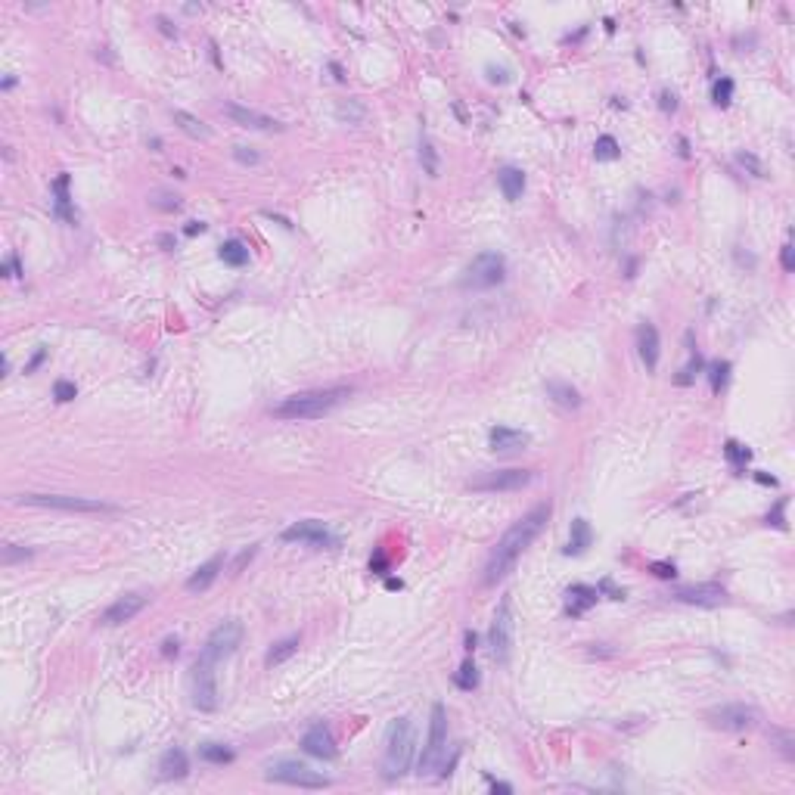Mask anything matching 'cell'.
Listing matches in <instances>:
<instances>
[{
    "label": "cell",
    "instance_id": "obj_26",
    "mask_svg": "<svg viewBox=\"0 0 795 795\" xmlns=\"http://www.w3.org/2000/svg\"><path fill=\"white\" fill-rule=\"evenodd\" d=\"M174 125L181 127L184 134H190L193 140H211V127L202 122V118H196L193 112H184V109H174Z\"/></svg>",
    "mask_w": 795,
    "mask_h": 795
},
{
    "label": "cell",
    "instance_id": "obj_42",
    "mask_svg": "<svg viewBox=\"0 0 795 795\" xmlns=\"http://www.w3.org/2000/svg\"><path fill=\"white\" fill-rule=\"evenodd\" d=\"M34 550H28V547H19V544H6L4 547V562L6 566H13L16 559H28Z\"/></svg>",
    "mask_w": 795,
    "mask_h": 795
},
{
    "label": "cell",
    "instance_id": "obj_47",
    "mask_svg": "<svg viewBox=\"0 0 795 795\" xmlns=\"http://www.w3.org/2000/svg\"><path fill=\"white\" fill-rule=\"evenodd\" d=\"M780 264H783V270H786V273H792V270H795V255H792V243H783V249H780Z\"/></svg>",
    "mask_w": 795,
    "mask_h": 795
},
{
    "label": "cell",
    "instance_id": "obj_25",
    "mask_svg": "<svg viewBox=\"0 0 795 795\" xmlns=\"http://www.w3.org/2000/svg\"><path fill=\"white\" fill-rule=\"evenodd\" d=\"M547 395L557 401L559 407H566V410H578L581 407V391L575 386H569V382L550 379V382H547Z\"/></svg>",
    "mask_w": 795,
    "mask_h": 795
},
{
    "label": "cell",
    "instance_id": "obj_27",
    "mask_svg": "<svg viewBox=\"0 0 795 795\" xmlns=\"http://www.w3.org/2000/svg\"><path fill=\"white\" fill-rule=\"evenodd\" d=\"M53 193H56V215L68 221V224H75V211H72V196H68V174H59L53 181Z\"/></svg>",
    "mask_w": 795,
    "mask_h": 795
},
{
    "label": "cell",
    "instance_id": "obj_40",
    "mask_svg": "<svg viewBox=\"0 0 795 795\" xmlns=\"http://www.w3.org/2000/svg\"><path fill=\"white\" fill-rule=\"evenodd\" d=\"M737 162H739V165L746 168V171H752V174H755V177H767V174H764V165H762V159H758L755 152H739V156H737Z\"/></svg>",
    "mask_w": 795,
    "mask_h": 795
},
{
    "label": "cell",
    "instance_id": "obj_33",
    "mask_svg": "<svg viewBox=\"0 0 795 795\" xmlns=\"http://www.w3.org/2000/svg\"><path fill=\"white\" fill-rule=\"evenodd\" d=\"M454 683H457L460 690H475V687H478V671H475L473 659H466L463 665H460V671H457Z\"/></svg>",
    "mask_w": 795,
    "mask_h": 795
},
{
    "label": "cell",
    "instance_id": "obj_49",
    "mask_svg": "<svg viewBox=\"0 0 795 795\" xmlns=\"http://www.w3.org/2000/svg\"><path fill=\"white\" fill-rule=\"evenodd\" d=\"M181 653V640L177 637H165L162 640V656H165V659H171V656H177Z\"/></svg>",
    "mask_w": 795,
    "mask_h": 795
},
{
    "label": "cell",
    "instance_id": "obj_28",
    "mask_svg": "<svg viewBox=\"0 0 795 795\" xmlns=\"http://www.w3.org/2000/svg\"><path fill=\"white\" fill-rule=\"evenodd\" d=\"M298 643H302V640H298L295 634H293V637H283L280 643H273V646L268 649V656H264L268 668H273V665H283V662L293 659V656L298 653Z\"/></svg>",
    "mask_w": 795,
    "mask_h": 795
},
{
    "label": "cell",
    "instance_id": "obj_14",
    "mask_svg": "<svg viewBox=\"0 0 795 795\" xmlns=\"http://www.w3.org/2000/svg\"><path fill=\"white\" fill-rule=\"evenodd\" d=\"M671 600L690 603V606H724L727 603V591L717 581H702V584H683L671 591Z\"/></svg>",
    "mask_w": 795,
    "mask_h": 795
},
{
    "label": "cell",
    "instance_id": "obj_13",
    "mask_svg": "<svg viewBox=\"0 0 795 795\" xmlns=\"http://www.w3.org/2000/svg\"><path fill=\"white\" fill-rule=\"evenodd\" d=\"M286 544H311V547H339V537L330 532L327 525L320 522V519H305V522H295V525H289L283 535Z\"/></svg>",
    "mask_w": 795,
    "mask_h": 795
},
{
    "label": "cell",
    "instance_id": "obj_38",
    "mask_svg": "<svg viewBox=\"0 0 795 795\" xmlns=\"http://www.w3.org/2000/svg\"><path fill=\"white\" fill-rule=\"evenodd\" d=\"M727 373H730V364L727 361H717L708 367V379H712V391H721L724 382H727Z\"/></svg>",
    "mask_w": 795,
    "mask_h": 795
},
{
    "label": "cell",
    "instance_id": "obj_19",
    "mask_svg": "<svg viewBox=\"0 0 795 795\" xmlns=\"http://www.w3.org/2000/svg\"><path fill=\"white\" fill-rule=\"evenodd\" d=\"M659 352H662L659 330H656L653 323H640L637 327V354H640V361L646 364V370H656V367H659Z\"/></svg>",
    "mask_w": 795,
    "mask_h": 795
},
{
    "label": "cell",
    "instance_id": "obj_52",
    "mask_svg": "<svg viewBox=\"0 0 795 795\" xmlns=\"http://www.w3.org/2000/svg\"><path fill=\"white\" fill-rule=\"evenodd\" d=\"M4 273H6V277H19V273H22L19 270V258H16V255H10V258L4 261Z\"/></svg>",
    "mask_w": 795,
    "mask_h": 795
},
{
    "label": "cell",
    "instance_id": "obj_61",
    "mask_svg": "<svg viewBox=\"0 0 795 795\" xmlns=\"http://www.w3.org/2000/svg\"><path fill=\"white\" fill-rule=\"evenodd\" d=\"M755 478H758L762 485H776V478H774V475H764V473H758Z\"/></svg>",
    "mask_w": 795,
    "mask_h": 795
},
{
    "label": "cell",
    "instance_id": "obj_37",
    "mask_svg": "<svg viewBox=\"0 0 795 795\" xmlns=\"http://www.w3.org/2000/svg\"><path fill=\"white\" fill-rule=\"evenodd\" d=\"M724 454H727V460L737 469H742L752 460V451L749 448H742V444H737V441H727V448H724Z\"/></svg>",
    "mask_w": 795,
    "mask_h": 795
},
{
    "label": "cell",
    "instance_id": "obj_5",
    "mask_svg": "<svg viewBox=\"0 0 795 795\" xmlns=\"http://www.w3.org/2000/svg\"><path fill=\"white\" fill-rule=\"evenodd\" d=\"M444 752H448V712H444L441 702H435L429 715V737H426V746L420 755V776L432 774L441 764Z\"/></svg>",
    "mask_w": 795,
    "mask_h": 795
},
{
    "label": "cell",
    "instance_id": "obj_39",
    "mask_svg": "<svg viewBox=\"0 0 795 795\" xmlns=\"http://www.w3.org/2000/svg\"><path fill=\"white\" fill-rule=\"evenodd\" d=\"M75 395H78L75 382H68V379H56V382H53V398L59 401V404H65V401H75Z\"/></svg>",
    "mask_w": 795,
    "mask_h": 795
},
{
    "label": "cell",
    "instance_id": "obj_59",
    "mask_svg": "<svg viewBox=\"0 0 795 795\" xmlns=\"http://www.w3.org/2000/svg\"><path fill=\"white\" fill-rule=\"evenodd\" d=\"M491 789H494V792H503V795H510V792H512V786H510V783H497V780H494V783H491Z\"/></svg>",
    "mask_w": 795,
    "mask_h": 795
},
{
    "label": "cell",
    "instance_id": "obj_57",
    "mask_svg": "<svg viewBox=\"0 0 795 795\" xmlns=\"http://www.w3.org/2000/svg\"><path fill=\"white\" fill-rule=\"evenodd\" d=\"M156 22H159V28H162V31H165V34H168V38H174V34H177V28H171V22L165 19V16H159V19H156Z\"/></svg>",
    "mask_w": 795,
    "mask_h": 795
},
{
    "label": "cell",
    "instance_id": "obj_41",
    "mask_svg": "<svg viewBox=\"0 0 795 795\" xmlns=\"http://www.w3.org/2000/svg\"><path fill=\"white\" fill-rule=\"evenodd\" d=\"M699 370H702V357L696 354L693 361H690V364H687V367H683V370H680V376H678V379H674V382H678V386H690V382H693V376H696Z\"/></svg>",
    "mask_w": 795,
    "mask_h": 795
},
{
    "label": "cell",
    "instance_id": "obj_9",
    "mask_svg": "<svg viewBox=\"0 0 795 795\" xmlns=\"http://www.w3.org/2000/svg\"><path fill=\"white\" fill-rule=\"evenodd\" d=\"M268 780L273 783H286V786H298V789H327L330 780L317 771H311L307 764L295 762V758H280V762L268 764Z\"/></svg>",
    "mask_w": 795,
    "mask_h": 795
},
{
    "label": "cell",
    "instance_id": "obj_4",
    "mask_svg": "<svg viewBox=\"0 0 795 795\" xmlns=\"http://www.w3.org/2000/svg\"><path fill=\"white\" fill-rule=\"evenodd\" d=\"M503 277H507V258H503L500 252H482L469 261L460 286L463 289H491V286L503 283Z\"/></svg>",
    "mask_w": 795,
    "mask_h": 795
},
{
    "label": "cell",
    "instance_id": "obj_8",
    "mask_svg": "<svg viewBox=\"0 0 795 795\" xmlns=\"http://www.w3.org/2000/svg\"><path fill=\"white\" fill-rule=\"evenodd\" d=\"M535 473L532 469H488L469 478V491L478 494H507V491H522L532 485Z\"/></svg>",
    "mask_w": 795,
    "mask_h": 795
},
{
    "label": "cell",
    "instance_id": "obj_56",
    "mask_svg": "<svg viewBox=\"0 0 795 795\" xmlns=\"http://www.w3.org/2000/svg\"><path fill=\"white\" fill-rule=\"evenodd\" d=\"M370 572H386V557H382V553H376V557L370 559Z\"/></svg>",
    "mask_w": 795,
    "mask_h": 795
},
{
    "label": "cell",
    "instance_id": "obj_20",
    "mask_svg": "<svg viewBox=\"0 0 795 795\" xmlns=\"http://www.w3.org/2000/svg\"><path fill=\"white\" fill-rule=\"evenodd\" d=\"M221 572H224V553H215V557H211V559H205L202 566L196 569L190 578H186V591H190V594H202V591H209V587L218 581Z\"/></svg>",
    "mask_w": 795,
    "mask_h": 795
},
{
    "label": "cell",
    "instance_id": "obj_1",
    "mask_svg": "<svg viewBox=\"0 0 795 795\" xmlns=\"http://www.w3.org/2000/svg\"><path fill=\"white\" fill-rule=\"evenodd\" d=\"M550 512H553V507L544 500V503H537V507H532L522 519H516V522L503 532L497 547L491 550L488 562H485V575H482L485 587H494L497 581H503L512 569H516L519 557H522L528 547L537 541V535H541L547 528V522H550Z\"/></svg>",
    "mask_w": 795,
    "mask_h": 795
},
{
    "label": "cell",
    "instance_id": "obj_58",
    "mask_svg": "<svg viewBox=\"0 0 795 795\" xmlns=\"http://www.w3.org/2000/svg\"><path fill=\"white\" fill-rule=\"evenodd\" d=\"M463 643H466V649H469V653H473V649H475V643H478L475 631H466V634H463Z\"/></svg>",
    "mask_w": 795,
    "mask_h": 795
},
{
    "label": "cell",
    "instance_id": "obj_2",
    "mask_svg": "<svg viewBox=\"0 0 795 795\" xmlns=\"http://www.w3.org/2000/svg\"><path fill=\"white\" fill-rule=\"evenodd\" d=\"M352 386H327V389H307V391H295V395H286L283 401L270 407V416L286 423H298V420H317V416L332 414L336 407H342L348 398H352Z\"/></svg>",
    "mask_w": 795,
    "mask_h": 795
},
{
    "label": "cell",
    "instance_id": "obj_60",
    "mask_svg": "<svg viewBox=\"0 0 795 795\" xmlns=\"http://www.w3.org/2000/svg\"><path fill=\"white\" fill-rule=\"evenodd\" d=\"M159 246H165V249H171V246H174V236L162 233V236H159Z\"/></svg>",
    "mask_w": 795,
    "mask_h": 795
},
{
    "label": "cell",
    "instance_id": "obj_31",
    "mask_svg": "<svg viewBox=\"0 0 795 795\" xmlns=\"http://www.w3.org/2000/svg\"><path fill=\"white\" fill-rule=\"evenodd\" d=\"M336 118L342 125H361L367 118V109H364V102H357V100H342L336 106Z\"/></svg>",
    "mask_w": 795,
    "mask_h": 795
},
{
    "label": "cell",
    "instance_id": "obj_11",
    "mask_svg": "<svg viewBox=\"0 0 795 795\" xmlns=\"http://www.w3.org/2000/svg\"><path fill=\"white\" fill-rule=\"evenodd\" d=\"M705 721L717 730H749L762 721V712H758L755 705H746V702H727V705L708 708Z\"/></svg>",
    "mask_w": 795,
    "mask_h": 795
},
{
    "label": "cell",
    "instance_id": "obj_54",
    "mask_svg": "<svg viewBox=\"0 0 795 795\" xmlns=\"http://www.w3.org/2000/svg\"><path fill=\"white\" fill-rule=\"evenodd\" d=\"M44 357H47V348H41V352H38V354H34V357H31V364H28V367H25V373H31V370H38V367H41V364H44Z\"/></svg>",
    "mask_w": 795,
    "mask_h": 795
},
{
    "label": "cell",
    "instance_id": "obj_36",
    "mask_svg": "<svg viewBox=\"0 0 795 795\" xmlns=\"http://www.w3.org/2000/svg\"><path fill=\"white\" fill-rule=\"evenodd\" d=\"M152 209H159V211H177L181 209V196H174V193H165V190H159V193H152Z\"/></svg>",
    "mask_w": 795,
    "mask_h": 795
},
{
    "label": "cell",
    "instance_id": "obj_15",
    "mask_svg": "<svg viewBox=\"0 0 795 795\" xmlns=\"http://www.w3.org/2000/svg\"><path fill=\"white\" fill-rule=\"evenodd\" d=\"M147 603H149L147 594H125V596H118L112 606H106V612L100 615V621H102V625H109V628L127 625V621H134L137 615L147 609Z\"/></svg>",
    "mask_w": 795,
    "mask_h": 795
},
{
    "label": "cell",
    "instance_id": "obj_6",
    "mask_svg": "<svg viewBox=\"0 0 795 795\" xmlns=\"http://www.w3.org/2000/svg\"><path fill=\"white\" fill-rule=\"evenodd\" d=\"M16 503L47 507V510H65V512H118L115 503L93 500V497H72V494H19Z\"/></svg>",
    "mask_w": 795,
    "mask_h": 795
},
{
    "label": "cell",
    "instance_id": "obj_16",
    "mask_svg": "<svg viewBox=\"0 0 795 795\" xmlns=\"http://www.w3.org/2000/svg\"><path fill=\"white\" fill-rule=\"evenodd\" d=\"M224 115H227L233 125H239V127H249V131H283V122H277V118L258 112V109L239 106V102H227V106H224Z\"/></svg>",
    "mask_w": 795,
    "mask_h": 795
},
{
    "label": "cell",
    "instance_id": "obj_44",
    "mask_svg": "<svg viewBox=\"0 0 795 795\" xmlns=\"http://www.w3.org/2000/svg\"><path fill=\"white\" fill-rule=\"evenodd\" d=\"M783 512H786V497H783L780 503H776V507H774L771 512H767V516H764V522H767V525H776V528H786V516H783Z\"/></svg>",
    "mask_w": 795,
    "mask_h": 795
},
{
    "label": "cell",
    "instance_id": "obj_18",
    "mask_svg": "<svg viewBox=\"0 0 795 795\" xmlns=\"http://www.w3.org/2000/svg\"><path fill=\"white\" fill-rule=\"evenodd\" d=\"M302 749L307 752V755L320 758V762H330V758H336V739H332L330 727H323V724H314L311 730L302 737Z\"/></svg>",
    "mask_w": 795,
    "mask_h": 795
},
{
    "label": "cell",
    "instance_id": "obj_21",
    "mask_svg": "<svg viewBox=\"0 0 795 795\" xmlns=\"http://www.w3.org/2000/svg\"><path fill=\"white\" fill-rule=\"evenodd\" d=\"M186 771H190V758H186L184 749L174 746L159 758V776L162 780H184Z\"/></svg>",
    "mask_w": 795,
    "mask_h": 795
},
{
    "label": "cell",
    "instance_id": "obj_12",
    "mask_svg": "<svg viewBox=\"0 0 795 795\" xmlns=\"http://www.w3.org/2000/svg\"><path fill=\"white\" fill-rule=\"evenodd\" d=\"M218 665L205 662V659H196L193 665V705L199 712H215L218 708Z\"/></svg>",
    "mask_w": 795,
    "mask_h": 795
},
{
    "label": "cell",
    "instance_id": "obj_7",
    "mask_svg": "<svg viewBox=\"0 0 795 795\" xmlns=\"http://www.w3.org/2000/svg\"><path fill=\"white\" fill-rule=\"evenodd\" d=\"M243 621L239 618H227V621H221V625L211 631L209 637H205V646H202V653H199V659H205V662H211V665H221L224 659H230V656L236 653V646L243 643Z\"/></svg>",
    "mask_w": 795,
    "mask_h": 795
},
{
    "label": "cell",
    "instance_id": "obj_24",
    "mask_svg": "<svg viewBox=\"0 0 795 795\" xmlns=\"http://www.w3.org/2000/svg\"><path fill=\"white\" fill-rule=\"evenodd\" d=\"M594 541V532H591V522L587 519H572V532H569V544H566V557H581V553L591 547Z\"/></svg>",
    "mask_w": 795,
    "mask_h": 795
},
{
    "label": "cell",
    "instance_id": "obj_17",
    "mask_svg": "<svg viewBox=\"0 0 795 795\" xmlns=\"http://www.w3.org/2000/svg\"><path fill=\"white\" fill-rule=\"evenodd\" d=\"M488 444L494 454H512V451H525L532 444V435L522 429H510V426H494L488 432Z\"/></svg>",
    "mask_w": 795,
    "mask_h": 795
},
{
    "label": "cell",
    "instance_id": "obj_55",
    "mask_svg": "<svg viewBox=\"0 0 795 795\" xmlns=\"http://www.w3.org/2000/svg\"><path fill=\"white\" fill-rule=\"evenodd\" d=\"M184 233H186V236H196V233H205V224H202V221H190V224H186V227H184Z\"/></svg>",
    "mask_w": 795,
    "mask_h": 795
},
{
    "label": "cell",
    "instance_id": "obj_10",
    "mask_svg": "<svg viewBox=\"0 0 795 795\" xmlns=\"http://www.w3.org/2000/svg\"><path fill=\"white\" fill-rule=\"evenodd\" d=\"M512 628H516V621H512V600L510 596H503V600L497 603V609H494V618H491V653H494V662L507 665L510 662V653H512Z\"/></svg>",
    "mask_w": 795,
    "mask_h": 795
},
{
    "label": "cell",
    "instance_id": "obj_34",
    "mask_svg": "<svg viewBox=\"0 0 795 795\" xmlns=\"http://www.w3.org/2000/svg\"><path fill=\"white\" fill-rule=\"evenodd\" d=\"M420 162H423L426 174H429V177H438V152H435V147H432L429 140L420 143Z\"/></svg>",
    "mask_w": 795,
    "mask_h": 795
},
{
    "label": "cell",
    "instance_id": "obj_43",
    "mask_svg": "<svg viewBox=\"0 0 795 795\" xmlns=\"http://www.w3.org/2000/svg\"><path fill=\"white\" fill-rule=\"evenodd\" d=\"M233 159L239 162V165H258L261 162V156L252 147H233Z\"/></svg>",
    "mask_w": 795,
    "mask_h": 795
},
{
    "label": "cell",
    "instance_id": "obj_51",
    "mask_svg": "<svg viewBox=\"0 0 795 795\" xmlns=\"http://www.w3.org/2000/svg\"><path fill=\"white\" fill-rule=\"evenodd\" d=\"M488 81H491V84H507V81H510V72H507V68H494V65H488Z\"/></svg>",
    "mask_w": 795,
    "mask_h": 795
},
{
    "label": "cell",
    "instance_id": "obj_23",
    "mask_svg": "<svg viewBox=\"0 0 795 795\" xmlns=\"http://www.w3.org/2000/svg\"><path fill=\"white\" fill-rule=\"evenodd\" d=\"M497 184H500V193H503V199H507V202H519V199H522V193H525L522 168H512V165L500 168L497 171Z\"/></svg>",
    "mask_w": 795,
    "mask_h": 795
},
{
    "label": "cell",
    "instance_id": "obj_3",
    "mask_svg": "<svg viewBox=\"0 0 795 795\" xmlns=\"http://www.w3.org/2000/svg\"><path fill=\"white\" fill-rule=\"evenodd\" d=\"M414 724L410 717H395L386 730V752H382V776L386 780H398L407 774L410 758H414Z\"/></svg>",
    "mask_w": 795,
    "mask_h": 795
},
{
    "label": "cell",
    "instance_id": "obj_29",
    "mask_svg": "<svg viewBox=\"0 0 795 795\" xmlns=\"http://www.w3.org/2000/svg\"><path fill=\"white\" fill-rule=\"evenodd\" d=\"M221 261L230 264V268H246L249 264V246L239 243V239H227L221 246Z\"/></svg>",
    "mask_w": 795,
    "mask_h": 795
},
{
    "label": "cell",
    "instance_id": "obj_45",
    "mask_svg": "<svg viewBox=\"0 0 795 795\" xmlns=\"http://www.w3.org/2000/svg\"><path fill=\"white\" fill-rule=\"evenodd\" d=\"M771 737H774L776 742H780V752H783L786 758H795V749H792V742H795V739H792V733H786V730H774Z\"/></svg>",
    "mask_w": 795,
    "mask_h": 795
},
{
    "label": "cell",
    "instance_id": "obj_35",
    "mask_svg": "<svg viewBox=\"0 0 795 795\" xmlns=\"http://www.w3.org/2000/svg\"><path fill=\"white\" fill-rule=\"evenodd\" d=\"M712 100L717 102V106H730V100H733V81L727 78V75L715 81V88H712Z\"/></svg>",
    "mask_w": 795,
    "mask_h": 795
},
{
    "label": "cell",
    "instance_id": "obj_53",
    "mask_svg": "<svg viewBox=\"0 0 795 795\" xmlns=\"http://www.w3.org/2000/svg\"><path fill=\"white\" fill-rule=\"evenodd\" d=\"M255 553H258V547H249V550H243V553H239V559H236L233 572H243V566H246V562H249V559L255 557Z\"/></svg>",
    "mask_w": 795,
    "mask_h": 795
},
{
    "label": "cell",
    "instance_id": "obj_32",
    "mask_svg": "<svg viewBox=\"0 0 795 795\" xmlns=\"http://www.w3.org/2000/svg\"><path fill=\"white\" fill-rule=\"evenodd\" d=\"M594 156L600 159V162H612V159H618V156H621V147H618V140H615L612 134H603V137H596V143H594Z\"/></svg>",
    "mask_w": 795,
    "mask_h": 795
},
{
    "label": "cell",
    "instance_id": "obj_30",
    "mask_svg": "<svg viewBox=\"0 0 795 795\" xmlns=\"http://www.w3.org/2000/svg\"><path fill=\"white\" fill-rule=\"evenodd\" d=\"M199 758L209 764H230L233 762V749L230 746H221V742H205V746H199Z\"/></svg>",
    "mask_w": 795,
    "mask_h": 795
},
{
    "label": "cell",
    "instance_id": "obj_50",
    "mask_svg": "<svg viewBox=\"0 0 795 795\" xmlns=\"http://www.w3.org/2000/svg\"><path fill=\"white\" fill-rule=\"evenodd\" d=\"M659 106H662V112H674V109H678V97H674L671 90H662L659 93Z\"/></svg>",
    "mask_w": 795,
    "mask_h": 795
},
{
    "label": "cell",
    "instance_id": "obj_46",
    "mask_svg": "<svg viewBox=\"0 0 795 795\" xmlns=\"http://www.w3.org/2000/svg\"><path fill=\"white\" fill-rule=\"evenodd\" d=\"M649 572H653L656 578H674V575H678L674 562H649Z\"/></svg>",
    "mask_w": 795,
    "mask_h": 795
},
{
    "label": "cell",
    "instance_id": "obj_48",
    "mask_svg": "<svg viewBox=\"0 0 795 795\" xmlns=\"http://www.w3.org/2000/svg\"><path fill=\"white\" fill-rule=\"evenodd\" d=\"M596 591H606V594H609V600H625V587H615L609 578H603Z\"/></svg>",
    "mask_w": 795,
    "mask_h": 795
},
{
    "label": "cell",
    "instance_id": "obj_22",
    "mask_svg": "<svg viewBox=\"0 0 795 795\" xmlns=\"http://www.w3.org/2000/svg\"><path fill=\"white\" fill-rule=\"evenodd\" d=\"M566 596H569L566 612L572 615V618H578V615H584L596 600H600V591H596V587H587V584H572L566 591Z\"/></svg>",
    "mask_w": 795,
    "mask_h": 795
}]
</instances>
